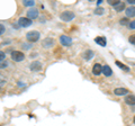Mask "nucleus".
Segmentation results:
<instances>
[{"label":"nucleus","instance_id":"nucleus-2","mask_svg":"<svg viewBox=\"0 0 135 126\" xmlns=\"http://www.w3.org/2000/svg\"><path fill=\"white\" fill-rule=\"evenodd\" d=\"M74 17H75L74 12L69 11V10L63 11L62 14H61V16H60V18L63 20V22H71L72 19H74Z\"/></svg>","mask_w":135,"mask_h":126},{"label":"nucleus","instance_id":"nucleus-25","mask_svg":"<svg viewBox=\"0 0 135 126\" xmlns=\"http://www.w3.org/2000/svg\"><path fill=\"white\" fill-rule=\"evenodd\" d=\"M5 57H6V54H5V53H3L2 51H0V61L5 60Z\"/></svg>","mask_w":135,"mask_h":126},{"label":"nucleus","instance_id":"nucleus-24","mask_svg":"<svg viewBox=\"0 0 135 126\" xmlns=\"http://www.w3.org/2000/svg\"><path fill=\"white\" fill-rule=\"evenodd\" d=\"M5 31H6L5 26H3V25H1V24H0V35H1V34H3V33H5Z\"/></svg>","mask_w":135,"mask_h":126},{"label":"nucleus","instance_id":"nucleus-4","mask_svg":"<svg viewBox=\"0 0 135 126\" xmlns=\"http://www.w3.org/2000/svg\"><path fill=\"white\" fill-rule=\"evenodd\" d=\"M60 42H61V44L62 45H64V46H70L71 44H72V38L69 36H66V35H61L60 36Z\"/></svg>","mask_w":135,"mask_h":126},{"label":"nucleus","instance_id":"nucleus-21","mask_svg":"<svg viewBox=\"0 0 135 126\" xmlns=\"http://www.w3.org/2000/svg\"><path fill=\"white\" fill-rule=\"evenodd\" d=\"M104 11H105L104 8L98 7V8H97V9L95 10V14H96V15H103V14H104Z\"/></svg>","mask_w":135,"mask_h":126},{"label":"nucleus","instance_id":"nucleus-5","mask_svg":"<svg viewBox=\"0 0 135 126\" xmlns=\"http://www.w3.org/2000/svg\"><path fill=\"white\" fill-rule=\"evenodd\" d=\"M18 24H19V26H22V27H28L32 25V19L26 18V17H22L18 19Z\"/></svg>","mask_w":135,"mask_h":126},{"label":"nucleus","instance_id":"nucleus-7","mask_svg":"<svg viewBox=\"0 0 135 126\" xmlns=\"http://www.w3.org/2000/svg\"><path fill=\"white\" fill-rule=\"evenodd\" d=\"M37 16H38V10L35 9V8L29 9L27 11V18H29V19H35V18H37Z\"/></svg>","mask_w":135,"mask_h":126},{"label":"nucleus","instance_id":"nucleus-14","mask_svg":"<svg viewBox=\"0 0 135 126\" xmlns=\"http://www.w3.org/2000/svg\"><path fill=\"white\" fill-rule=\"evenodd\" d=\"M94 55H95L94 51H91V50H87V51L83 53V59L84 60H87V61H89Z\"/></svg>","mask_w":135,"mask_h":126},{"label":"nucleus","instance_id":"nucleus-23","mask_svg":"<svg viewBox=\"0 0 135 126\" xmlns=\"http://www.w3.org/2000/svg\"><path fill=\"white\" fill-rule=\"evenodd\" d=\"M128 27H129V29H135V19H134V20H132V22L129 23Z\"/></svg>","mask_w":135,"mask_h":126},{"label":"nucleus","instance_id":"nucleus-16","mask_svg":"<svg viewBox=\"0 0 135 126\" xmlns=\"http://www.w3.org/2000/svg\"><path fill=\"white\" fill-rule=\"evenodd\" d=\"M53 44H54V41L52 38H45L43 41V46L44 47H51Z\"/></svg>","mask_w":135,"mask_h":126},{"label":"nucleus","instance_id":"nucleus-28","mask_svg":"<svg viewBox=\"0 0 135 126\" xmlns=\"http://www.w3.org/2000/svg\"><path fill=\"white\" fill-rule=\"evenodd\" d=\"M101 2H103V0H98V1H97V5H100Z\"/></svg>","mask_w":135,"mask_h":126},{"label":"nucleus","instance_id":"nucleus-6","mask_svg":"<svg viewBox=\"0 0 135 126\" xmlns=\"http://www.w3.org/2000/svg\"><path fill=\"white\" fill-rule=\"evenodd\" d=\"M92 73L95 75H100L103 73V65H101L100 63H96L94 65V68H92Z\"/></svg>","mask_w":135,"mask_h":126},{"label":"nucleus","instance_id":"nucleus-1","mask_svg":"<svg viewBox=\"0 0 135 126\" xmlns=\"http://www.w3.org/2000/svg\"><path fill=\"white\" fill-rule=\"evenodd\" d=\"M40 37H41V34L38 32H36V31H32V32H28L27 34H26V38L28 42H32V43H34V42H37L40 40Z\"/></svg>","mask_w":135,"mask_h":126},{"label":"nucleus","instance_id":"nucleus-26","mask_svg":"<svg viewBox=\"0 0 135 126\" xmlns=\"http://www.w3.org/2000/svg\"><path fill=\"white\" fill-rule=\"evenodd\" d=\"M127 3H129L131 6H133V5H135V0H127Z\"/></svg>","mask_w":135,"mask_h":126},{"label":"nucleus","instance_id":"nucleus-20","mask_svg":"<svg viewBox=\"0 0 135 126\" xmlns=\"http://www.w3.org/2000/svg\"><path fill=\"white\" fill-rule=\"evenodd\" d=\"M107 2H108V3H109V5H110V6L115 7V6H116V5H118V3H119L120 1H119V0H108Z\"/></svg>","mask_w":135,"mask_h":126},{"label":"nucleus","instance_id":"nucleus-11","mask_svg":"<svg viewBox=\"0 0 135 126\" xmlns=\"http://www.w3.org/2000/svg\"><path fill=\"white\" fill-rule=\"evenodd\" d=\"M29 68H31L32 71H40V70L42 69V63L38 62V61H35V62L32 63Z\"/></svg>","mask_w":135,"mask_h":126},{"label":"nucleus","instance_id":"nucleus-9","mask_svg":"<svg viewBox=\"0 0 135 126\" xmlns=\"http://www.w3.org/2000/svg\"><path fill=\"white\" fill-rule=\"evenodd\" d=\"M124 100H125L126 104L129 105V106H134L135 105V96L134 95H127Z\"/></svg>","mask_w":135,"mask_h":126},{"label":"nucleus","instance_id":"nucleus-22","mask_svg":"<svg viewBox=\"0 0 135 126\" xmlns=\"http://www.w3.org/2000/svg\"><path fill=\"white\" fill-rule=\"evenodd\" d=\"M128 42H129L131 44L135 45V34H133V35H131V36H129V38H128Z\"/></svg>","mask_w":135,"mask_h":126},{"label":"nucleus","instance_id":"nucleus-27","mask_svg":"<svg viewBox=\"0 0 135 126\" xmlns=\"http://www.w3.org/2000/svg\"><path fill=\"white\" fill-rule=\"evenodd\" d=\"M7 65H8V63H7V62H5V63H1V64H0V68H6Z\"/></svg>","mask_w":135,"mask_h":126},{"label":"nucleus","instance_id":"nucleus-18","mask_svg":"<svg viewBox=\"0 0 135 126\" xmlns=\"http://www.w3.org/2000/svg\"><path fill=\"white\" fill-rule=\"evenodd\" d=\"M129 23H131V22L128 20L127 17H124V18H122V19L119 20V24H120V25H123V26H125V25H127V26H128Z\"/></svg>","mask_w":135,"mask_h":126},{"label":"nucleus","instance_id":"nucleus-29","mask_svg":"<svg viewBox=\"0 0 135 126\" xmlns=\"http://www.w3.org/2000/svg\"><path fill=\"white\" fill-rule=\"evenodd\" d=\"M24 47H25V49H29V46H28L27 44H24Z\"/></svg>","mask_w":135,"mask_h":126},{"label":"nucleus","instance_id":"nucleus-13","mask_svg":"<svg viewBox=\"0 0 135 126\" xmlns=\"http://www.w3.org/2000/svg\"><path fill=\"white\" fill-rule=\"evenodd\" d=\"M103 73H104V75H106V77H110L113 74V70L109 65H104L103 66Z\"/></svg>","mask_w":135,"mask_h":126},{"label":"nucleus","instance_id":"nucleus-17","mask_svg":"<svg viewBox=\"0 0 135 126\" xmlns=\"http://www.w3.org/2000/svg\"><path fill=\"white\" fill-rule=\"evenodd\" d=\"M114 8H115V10H116V11H123V10L126 9V8H125V3H124V2H122V1L118 3V5H116Z\"/></svg>","mask_w":135,"mask_h":126},{"label":"nucleus","instance_id":"nucleus-3","mask_svg":"<svg viewBox=\"0 0 135 126\" xmlns=\"http://www.w3.org/2000/svg\"><path fill=\"white\" fill-rule=\"evenodd\" d=\"M11 59H12V61L20 62L25 59V55H24V53L20 52V51H14L11 53Z\"/></svg>","mask_w":135,"mask_h":126},{"label":"nucleus","instance_id":"nucleus-8","mask_svg":"<svg viewBox=\"0 0 135 126\" xmlns=\"http://www.w3.org/2000/svg\"><path fill=\"white\" fill-rule=\"evenodd\" d=\"M114 94L116 96H125L128 95V89H126V88H116L114 90Z\"/></svg>","mask_w":135,"mask_h":126},{"label":"nucleus","instance_id":"nucleus-12","mask_svg":"<svg viewBox=\"0 0 135 126\" xmlns=\"http://www.w3.org/2000/svg\"><path fill=\"white\" fill-rule=\"evenodd\" d=\"M95 42L98 45H100V46H106V44H107V41H106V38L105 37H103V36H98V37H96L95 38Z\"/></svg>","mask_w":135,"mask_h":126},{"label":"nucleus","instance_id":"nucleus-30","mask_svg":"<svg viewBox=\"0 0 135 126\" xmlns=\"http://www.w3.org/2000/svg\"><path fill=\"white\" fill-rule=\"evenodd\" d=\"M133 122H134V124H135V116H134V118H133Z\"/></svg>","mask_w":135,"mask_h":126},{"label":"nucleus","instance_id":"nucleus-19","mask_svg":"<svg viewBox=\"0 0 135 126\" xmlns=\"http://www.w3.org/2000/svg\"><path fill=\"white\" fill-rule=\"evenodd\" d=\"M23 3L25 6H27V7H32L35 5V1H33V0H24Z\"/></svg>","mask_w":135,"mask_h":126},{"label":"nucleus","instance_id":"nucleus-15","mask_svg":"<svg viewBox=\"0 0 135 126\" xmlns=\"http://www.w3.org/2000/svg\"><path fill=\"white\" fill-rule=\"evenodd\" d=\"M115 64L118 66V68H120L122 70L126 71V72H128V71H129V68H128V66H127V65H125L124 63H122L120 61H116V62H115Z\"/></svg>","mask_w":135,"mask_h":126},{"label":"nucleus","instance_id":"nucleus-10","mask_svg":"<svg viewBox=\"0 0 135 126\" xmlns=\"http://www.w3.org/2000/svg\"><path fill=\"white\" fill-rule=\"evenodd\" d=\"M125 14L127 17H135V7L134 6H131L128 8L125 9Z\"/></svg>","mask_w":135,"mask_h":126}]
</instances>
